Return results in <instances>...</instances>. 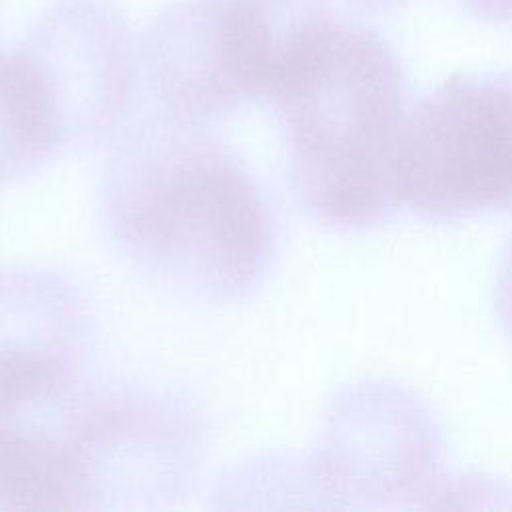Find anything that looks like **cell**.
Returning <instances> with one entry per match:
<instances>
[{"label": "cell", "instance_id": "cell-5", "mask_svg": "<svg viewBox=\"0 0 512 512\" xmlns=\"http://www.w3.org/2000/svg\"><path fill=\"white\" fill-rule=\"evenodd\" d=\"M70 124L96 128L128 104L140 48L124 12L106 0H58L30 24L20 48Z\"/></svg>", "mask_w": 512, "mask_h": 512}, {"label": "cell", "instance_id": "cell-4", "mask_svg": "<svg viewBox=\"0 0 512 512\" xmlns=\"http://www.w3.org/2000/svg\"><path fill=\"white\" fill-rule=\"evenodd\" d=\"M140 60L180 118L226 112L274 94V70L242 0H178L148 24Z\"/></svg>", "mask_w": 512, "mask_h": 512}, {"label": "cell", "instance_id": "cell-10", "mask_svg": "<svg viewBox=\"0 0 512 512\" xmlns=\"http://www.w3.org/2000/svg\"><path fill=\"white\" fill-rule=\"evenodd\" d=\"M476 20L490 24H512V0H458Z\"/></svg>", "mask_w": 512, "mask_h": 512}, {"label": "cell", "instance_id": "cell-8", "mask_svg": "<svg viewBox=\"0 0 512 512\" xmlns=\"http://www.w3.org/2000/svg\"><path fill=\"white\" fill-rule=\"evenodd\" d=\"M66 386L60 356L44 346H0V422L54 402Z\"/></svg>", "mask_w": 512, "mask_h": 512}, {"label": "cell", "instance_id": "cell-6", "mask_svg": "<svg viewBox=\"0 0 512 512\" xmlns=\"http://www.w3.org/2000/svg\"><path fill=\"white\" fill-rule=\"evenodd\" d=\"M90 486L88 456L72 438L0 428V508L72 510Z\"/></svg>", "mask_w": 512, "mask_h": 512}, {"label": "cell", "instance_id": "cell-1", "mask_svg": "<svg viewBox=\"0 0 512 512\" xmlns=\"http://www.w3.org/2000/svg\"><path fill=\"white\" fill-rule=\"evenodd\" d=\"M272 96L302 204L348 230L388 220L408 116L406 76L388 42L328 12L294 44Z\"/></svg>", "mask_w": 512, "mask_h": 512}, {"label": "cell", "instance_id": "cell-3", "mask_svg": "<svg viewBox=\"0 0 512 512\" xmlns=\"http://www.w3.org/2000/svg\"><path fill=\"white\" fill-rule=\"evenodd\" d=\"M394 194L432 222L512 210V72L454 74L408 110Z\"/></svg>", "mask_w": 512, "mask_h": 512}, {"label": "cell", "instance_id": "cell-2", "mask_svg": "<svg viewBox=\"0 0 512 512\" xmlns=\"http://www.w3.org/2000/svg\"><path fill=\"white\" fill-rule=\"evenodd\" d=\"M124 236L216 288L246 286L270 248V222L244 172L204 144H170L128 178Z\"/></svg>", "mask_w": 512, "mask_h": 512}, {"label": "cell", "instance_id": "cell-9", "mask_svg": "<svg viewBox=\"0 0 512 512\" xmlns=\"http://www.w3.org/2000/svg\"><path fill=\"white\" fill-rule=\"evenodd\" d=\"M494 310L506 336L512 340V240L508 242L494 280Z\"/></svg>", "mask_w": 512, "mask_h": 512}, {"label": "cell", "instance_id": "cell-11", "mask_svg": "<svg viewBox=\"0 0 512 512\" xmlns=\"http://www.w3.org/2000/svg\"><path fill=\"white\" fill-rule=\"evenodd\" d=\"M352 6H358V8H366V10H384V8H394V6H400L408 0H344Z\"/></svg>", "mask_w": 512, "mask_h": 512}, {"label": "cell", "instance_id": "cell-7", "mask_svg": "<svg viewBox=\"0 0 512 512\" xmlns=\"http://www.w3.org/2000/svg\"><path fill=\"white\" fill-rule=\"evenodd\" d=\"M64 140L52 94L22 52H0V182L26 172Z\"/></svg>", "mask_w": 512, "mask_h": 512}]
</instances>
